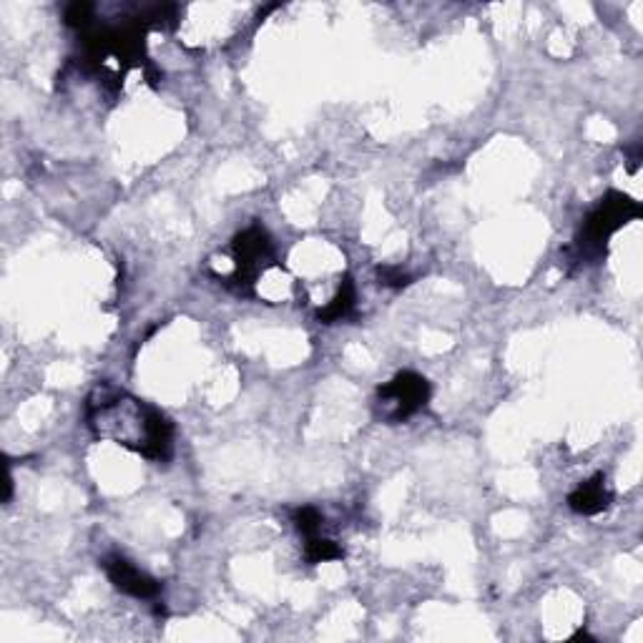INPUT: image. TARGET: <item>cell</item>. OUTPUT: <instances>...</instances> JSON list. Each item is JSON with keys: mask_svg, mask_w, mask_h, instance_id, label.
I'll use <instances>...</instances> for the list:
<instances>
[{"mask_svg": "<svg viewBox=\"0 0 643 643\" xmlns=\"http://www.w3.org/2000/svg\"><path fill=\"white\" fill-rule=\"evenodd\" d=\"M345 556L340 546L330 538H322V535H314V538H307L304 543V558L309 563H325V561H337V558Z\"/></svg>", "mask_w": 643, "mask_h": 643, "instance_id": "8", "label": "cell"}, {"mask_svg": "<svg viewBox=\"0 0 643 643\" xmlns=\"http://www.w3.org/2000/svg\"><path fill=\"white\" fill-rule=\"evenodd\" d=\"M322 523H325V518H322V513H319L317 508H312V505H304V508L294 510V525H297V530L304 535V538H314V535H319Z\"/></svg>", "mask_w": 643, "mask_h": 643, "instance_id": "9", "label": "cell"}, {"mask_svg": "<svg viewBox=\"0 0 643 643\" xmlns=\"http://www.w3.org/2000/svg\"><path fill=\"white\" fill-rule=\"evenodd\" d=\"M380 282L385 284V287L402 289V287H407V284H410V277H407V274H402L400 269L385 267V269H380Z\"/></svg>", "mask_w": 643, "mask_h": 643, "instance_id": "11", "label": "cell"}, {"mask_svg": "<svg viewBox=\"0 0 643 643\" xmlns=\"http://www.w3.org/2000/svg\"><path fill=\"white\" fill-rule=\"evenodd\" d=\"M86 417L96 438L136 450L156 463L171 458L174 427L169 417L124 390L98 385L86 402Z\"/></svg>", "mask_w": 643, "mask_h": 643, "instance_id": "1", "label": "cell"}, {"mask_svg": "<svg viewBox=\"0 0 643 643\" xmlns=\"http://www.w3.org/2000/svg\"><path fill=\"white\" fill-rule=\"evenodd\" d=\"M103 571L109 576V581L114 583L116 591L126 593L131 598H141V601H154L161 593V583L156 578H151L149 573L141 571L139 566L129 561L124 556H109L103 558Z\"/></svg>", "mask_w": 643, "mask_h": 643, "instance_id": "5", "label": "cell"}, {"mask_svg": "<svg viewBox=\"0 0 643 643\" xmlns=\"http://www.w3.org/2000/svg\"><path fill=\"white\" fill-rule=\"evenodd\" d=\"M427 400H430V382L415 372H400L377 390V415L395 425L420 412Z\"/></svg>", "mask_w": 643, "mask_h": 643, "instance_id": "3", "label": "cell"}, {"mask_svg": "<svg viewBox=\"0 0 643 643\" xmlns=\"http://www.w3.org/2000/svg\"><path fill=\"white\" fill-rule=\"evenodd\" d=\"M93 21V6L91 3H71L66 8V23L71 28H86Z\"/></svg>", "mask_w": 643, "mask_h": 643, "instance_id": "10", "label": "cell"}, {"mask_svg": "<svg viewBox=\"0 0 643 643\" xmlns=\"http://www.w3.org/2000/svg\"><path fill=\"white\" fill-rule=\"evenodd\" d=\"M611 490H608L606 478L596 475L588 483H581L571 495H568V505L573 513L578 515H598L611 505Z\"/></svg>", "mask_w": 643, "mask_h": 643, "instance_id": "6", "label": "cell"}, {"mask_svg": "<svg viewBox=\"0 0 643 643\" xmlns=\"http://www.w3.org/2000/svg\"><path fill=\"white\" fill-rule=\"evenodd\" d=\"M355 307V284H352L350 277L342 279V287L337 289L332 302H327L325 307L319 309V319L325 322V325H332V322H340L350 314V309Z\"/></svg>", "mask_w": 643, "mask_h": 643, "instance_id": "7", "label": "cell"}, {"mask_svg": "<svg viewBox=\"0 0 643 643\" xmlns=\"http://www.w3.org/2000/svg\"><path fill=\"white\" fill-rule=\"evenodd\" d=\"M641 217V204L621 191H608L591 209L576 239V262L593 264L606 254V244L628 222Z\"/></svg>", "mask_w": 643, "mask_h": 643, "instance_id": "2", "label": "cell"}, {"mask_svg": "<svg viewBox=\"0 0 643 643\" xmlns=\"http://www.w3.org/2000/svg\"><path fill=\"white\" fill-rule=\"evenodd\" d=\"M232 254L237 269H234V277L229 282H237L239 292H242V287H252L259 277L267 274L269 264H272V239L259 224H254V227L237 234Z\"/></svg>", "mask_w": 643, "mask_h": 643, "instance_id": "4", "label": "cell"}]
</instances>
